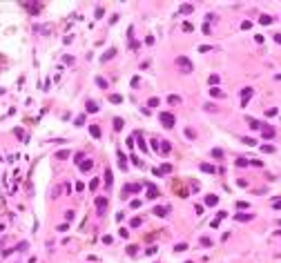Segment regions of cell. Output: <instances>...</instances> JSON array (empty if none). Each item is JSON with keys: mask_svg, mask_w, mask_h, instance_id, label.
<instances>
[{"mask_svg": "<svg viewBox=\"0 0 281 263\" xmlns=\"http://www.w3.org/2000/svg\"><path fill=\"white\" fill-rule=\"evenodd\" d=\"M248 123H250V127H252V129H261V123H259V121H252V118H250Z\"/></svg>", "mask_w": 281, "mask_h": 263, "instance_id": "83f0119b", "label": "cell"}, {"mask_svg": "<svg viewBox=\"0 0 281 263\" xmlns=\"http://www.w3.org/2000/svg\"><path fill=\"white\" fill-rule=\"evenodd\" d=\"M185 134H187V138H194V129L187 127V129H185Z\"/></svg>", "mask_w": 281, "mask_h": 263, "instance_id": "b9f144b4", "label": "cell"}, {"mask_svg": "<svg viewBox=\"0 0 281 263\" xmlns=\"http://www.w3.org/2000/svg\"><path fill=\"white\" fill-rule=\"evenodd\" d=\"M176 65H179L185 74L192 71V62H190V58H185V56H179V58H176Z\"/></svg>", "mask_w": 281, "mask_h": 263, "instance_id": "7a4b0ae2", "label": "cell"}, {"mask_svg": "<svg viewBox=\"0 0 281 263\" xmlns=\"http://www.w3.org/2000/svg\"><path fill=\"white\" fill-rule=\"evenodd\" d=\"M250 96H252V87H243V89H241V105H248Z\"/></svg>", "mask_w": 281, "mask_h": 263, "instance_id": "5b68a950", "label": "cell"}, {"mask_svg": "<svg viewBox=\"0 0 281 263\" xmlns=\"http://www.w3.org/2000/svg\"><path fill=\"white\" fill-rule=\"evenodd\" d=\"M192 11H194V7H192V5H181V14H192Z\"/></svg>", "mask_w": 281, "mask_h": 263, "instance_id": "ffe728a7", "label": "cell"}, {"mask_svg": "<svg viewBox=\"0 0 281 263\" xmlns=\"http://www.w3.org/2000/svg\"><path fill=\"white\" fill-rule=\"evenodd\" d=\"M266 114H268V116H277V109H274V107H270V109H268Z\"/></svg>", "mask_w": 281, "mask_h": 263, "instance_id": "60d3db41", "label": "cell"}, {"mask_svg": "<svg viewBox=\"0 0 281 263\" xmlns=\"http://www.w3.org/2000/svg\"><path fill=\"white\" fill-rule=\"evenodd\" d=\"M158 105V98H150V107H156Z\"/></svg>", "mask_w": 281, "mask_h": 263, "instance_id": "ee69618b", "label": "cell"}, {"mask_svg": "<svg viewBox=\"0 0 281 263\" xmlns=\"http://www.w3.org/2000/svg\"><path fill=\"white\" fill-rule=\"evenodd\" d=\"M250 161H245V158H237V165H239V167H243V165H248Z\"/></svg>", "mask_w": 281, "mask_h": 263, "instance_id": "e575fe53", "label": "cell"}, {"mask_svg": "<svg viewBox=\"0 0 281 263\" xmlns=\"http://www.w3.org/2000/svg\"><path fill=\"white\" fill-rule=\"evenodd\" d=\"M22 7L29 11V14H40L43 11V5L40 2H22Z\"/></svg>", "mask_w": 281, "mask_h": 263, "instance_id": "3957f363", "label": "cell"}, {"mask_svg": "<svg viewBox=\"0 0 281 263\" xmlns=\"http://www.w3.org/2000/svg\"><path fill=\"white\" fill-rule=\"evenodd\" d=\"M216 83H219V76H216V74H212V76H210V85H212V87H214Z\"/></svg>", "mask_w": 281, "mask_h": 263, "instance_id": "4dcf8cb0", "label": "cell"}, {"mask_svg": "<svg viewBox=\"0 0 281 263\" xmlns=\"http://www.w3.org/2000/svg\"><path fill=\"white\" fill-rule=\"evenodd\" d=\"M234 219H237V221H252V214H237V216H234Z\"/></svg>", "mask_w": 281, "mask_h": 263, "instance_id": "7402d4cb", "label": "cell"}, {"mask_svg": "<svg viewBox=\"0 0 281 263\" xmlns=\"http://www.w3.org/2000/svg\"><path fill=\"white\" fill-rule=\"evenodd\" d=\"M274 40H277V43H281V33H277V36H274Z\"/></svg>", "mask_w": 281, "mask_h": 263, "instance_id": "bcb514c9", "label": "cell"}, {"mask_svg": "<svg viewBox=\"0 0 281 263\" xmlns=\"http://www.w3.org/2000/svg\"><path fill=\"white\" fill-rule=\"evenodd\" d=\"M91 167H94V163H91V161H83V163H80V172H89Z\"/></svg>", "mask_w": 281, "mask_h": 263, "instance_id": "4fadbf2b", "label": "cell"}, {"mask_svg": "<svg viewBox=\"0 0 281 263\" xmlns=\"http://www.w3.org/2000/svg\"><path fill=\"white\" fill-rule=\"evenodd\" d=\"M96 83H98V87H103V89H105V87H107V83H105V78H101V76H98V78H96Z\"/></svg>", "mask_w": 281, "mask_h": 263, "instance_id": "1f68e13d", "label": "cell"}, {"mask_svg": "<svg viewBox=\"0 0 281 263\" xmlns=\"http://www.w3.org/2000/svg\"><path fill=\"white\" fill-rule=\"evenodd\" d=\"M250 27H252V22H250V20H245L243 25H241V29H250Z\"/></svg>", "mask_w": 281, "mask_h": 263, "instance_id": "74e56055", "label": "cell"}, {"mask_svg": "<svg viewBox=\"0 0 281 263\" xmlns=\"http://www.w3.org/2000/svg\"><path fill=\"white\" fill-rule=\"evenodd\" d=\"M89 187H91V190H96V187H98V179L91 181V183H89Z\"/></svg>", "mask_w": 281, "mask_h": 263, "instance_id": "f35d334b", "label": "cell"}, {"mask_svg": "<svg viewBox=\"0 0 281 263\" xmlns=\"http://www.w3.org/2000/svg\"><path fill=\"white\" fill-rule=\"evenodd\" d=\"M243 143H245V145H257L254 138H243Z\"/></svg>", "mask_w": 281, "mask_h": 263, "instance_id": "8d00e7d4", "label": "cell"}, {"mask_svg": "<svg viewBox=\"0 0 281 263\" xmlns=\"http://www.w3.org/2000/svg\"><path fill=\"white\" fill-rule=\"evenodd\" d=\"M96 208H98V212L103 214V212H105V208H107V198L105 196H98V198H96Z\"/></svg>", "mask_w": 281, "mask_h": 263, "instance_id": "52a82bcc", "label": "cell"}, {"mask_svg": "<svg viewBox=\"0 0 281 263\" xmlns=\"http://www.w3.org/2000/svg\"><path fill=\"white\" fill-rule=\"evenodd\" d=\"M212 156H214V158H223V152L219 150V147H214V150H212Z\"/></svg>", "mask_w": 281, "mask_h": 263, "instance_id": "4316f807", "label": "cell"}, {"mask_svg": "<svg viewBox=\"0 0 281 263\" xmlns=\"http://www.w3.org/2000/svg\"><path fill=\"white\" fill-rule=\"evenodd\" d=\"M201 245H203V248H210V245H212V241H210L208 236H203V239H201Z\"/></svg>", "mask_w": 281, "mask_h": 263, "instance_id": "f546056e", "label": "cell"}, {"mask_svg": "<svg viewBox=\"0 0 281 263\" xmlns=\"http://www.w3.org/2000/svg\"><path fill=\"white\" fill-rule=\"evenodd\" d=\"M219 203V198L214 196V194H208V196H205V205H216Z\"/></svg>", "mask_w": 281, "mask_h": 263, "instance_id": "5bb4252c", "label": "cell"}, {"mask_svg": "<svg viewBox=\"0 0 281 263\" xmlns=\"http://www.w3.org/2000/svg\"><path fill=\"white\" fill-rule=\"evenodd\" d=\"M141 223H143V221L139 219V216H136V219H132V221H129V225H132V227H139Z\"/></svg>", "mask_w": 281, "mask_h": 263, "instance_id": "f1b7e54d", "label": "cell"}, {"mask_svg": "<svg viewBox=\"0 0 281 263\" xmlns=\"http://www.w3.org/2000/svg\"><path fill=\"white\" fill-rule=\"evenodd\" d=\"M185 248H187V245H185V243H179V245H176V248H174V250H176V252H181V250H185Z\"/></svg>", "mask_w": 281, "mask_h": 263, "instance_id": "ab89813d", "label": "cell"}, {"mask_svg": "<svg viewBox=\"0 0 281 263\" xmlns=\"http://www.w3.org/2000/svg\"><path fill=\"white\" fill-rule=\"evenodd\" d=\"M158 196V187L156 185H147V198H156Z\"/></svg>", "mask_w": 281, "mask_h": 263, "instance_id": "9c48e42d", "label": "cell"}, {"mask_svg": "<svg viewBox=\"0 0 281 263\" xmlns=\"http://www.w3.org/2000/svg\"><path fill=\"white\" fill-rule=\"evenodd\" d=\"M237 208H239V210H248V208H250V205H248V203H245V201H239V203H237Z\"/></svg>", "mask_w": 281, "mask_h": 263, "instance_id": "d6a6232c", "label": "cell"}, {"mask_svg": "<svg viewBox=\"0 0 281 263\" xmlns=\"http://www.w3.org/2000/svg\"><path fill=\"white\" fill-rule=\"evenodd\" d=\"M168 103H170V105H179V103H181V96L172 94V96H168Z\"/></svg>", "mask_w": 281, "mask_h": 263, "instance_id": "e0dca14e", "label": "cell"}, {"mask_svg": "<svg viewBox=\"0 0 281 263\" xmlns=\"http://www.w3.org/2000/svg\"><path fill=\"white\" fill-rule=\"evenodd\" d=\"M136 192H141V185H139V183H127V185H125L123 196H127V194H136Z\"/></svg>", "mask_w": 281, "mask_h": 263, "instance_id": "277c9868", "label": "cell"}, {"mask_svg": "<svg viewBox=\"0 0 281 263\" xmlns=\"http://www.w3.org/2000/svg\"><path fill=\"white\" fill-rule=\"evenodd\" d=\"M114 129H123V118H114Z\"/></svg>", "mask_w": 281, "mask_h": 263, "instance_id": "cb8c5ba5", "label": "cell"}, {"mask_svg": "<svg viewBox=\"0 0 281 263\" xmlns=\"http://www.w3.org/2000/svg\"><path fill=\"white\" fill-rule=\"evenodd\" d=\"M74 161H76V163H83V152H78L76 156H74Z\"/></svg>", "mask_w": 281, "mask_h": 263, "instance_id": "d590c367", "label": "cell"}, {"mask_svg": "<svg viewBox=\"0 0 281 263\" xmlns=\"http://www.w3.org/2000/svg\"><path fill=\"white\" fill-rule=\"evenodd\" d=\"M110 100L114 103V105H118V103H123V96H120V94H112V96H110Z\"/></svg>", "mask_w": 281, "mask_h": 263, "instance_id": "44dd1931", "label": "cell"}, {"mask_svg": "<svg viewBox=\"0 0 281 263\" xmlns=\"http://www.w3.org/2000/svg\"><path fill=\"white\" fill-rule=\"evenodd\" d=\"M272 208H274V210H281V201H274V203H272Z\"/></svg>", "mask_w": 281, "mask_h": 263, "instance_id": "f6af8a7d", "label": "cell"}, {"mask_svg": "<svg viewBox=\"0 0 281 263\" xmlns=\"http://www.w3.org/2000/svg\"><path fill=\"white\" fill-rule=\"evenodd\" d=\"M263 152H266V154H274V147L272 145H263Z\"/></svg>", "mask_w": 281, "mask_h": 263, "instance_id": "836d02e7", "label": "cell"}, {"mask_svg": "<svg viewBox=\"0 0 281 263\" xmlns=\"http://www.w3.org/2000/svg\"><path fill=\"white\" fill-rule=\"evenodd\" d=\"M89 134L94 136V138H98V136H101V127H98V125H91V127H89Z\"/></svg>", "mask_w": 281, "mask_h": 263, "instance_id": "9a60e30c", "label": "cell"}, {"mask_svg": "<svg viewBox=\"0 0 281 263\" xmlns=\"http://www.w3.org/2000/svg\"><path fill=\"white\" fill-rule=\"evenodd\" d=\"M87 112H98V105L91 103V100H87Z\"/></svg>", "mask_w": 281, "mask_h": 263, "instance_id": "484cf974", "label": "cell"}, {"mask_svg": "<svg viewBox=\"0 0 281 263\" xmlns=\"http://www.w3.org/2000/svg\"><path fill=\"white\" fill-rule=\"evenodd\" d=\"M154 214H156V216H168L170 214V208H165V205H156V208H154Z\"/></svg>", "mask_w": 281, "mask_h": 263, "instance_id": "ba28073f", "label": "cell"}, {"mask_svg": "<svg viewBox=\"0 0 281 263\" xmlns=\"http://www.w3.org/2000/svg\"><path fill=\"white\" fill-rule=\"evenodd\" d=\"M259 22H261V25H270V22H272V18H270L268 14H263L261 18H259Z\"/></svg>", "mask_w": 281, "mask_h": 263, "instance_id": "603a6c76", "label": "cell"}, {"mask_svg": "<svg viewBox=\"0 0 281 263\" xmlns=\"http://www.w3.org/2000/svg\"><path fill=\"white\" fill-rule=\"evenodd\" d=\"M114 54H116V49H110V51H105V54H103V58H101V60H103V62H107V60H110V58H112Z\"/></svg>", "mask_w": 281, "mask_h": 263, "instance_id": "d6986e66", "label": "cell"}, {"mask_svg": "<svg viewBox=\"0 0 281 263\" xmlns=\"http://www.w3.org/2000/svg\"><path fill=\"white\" fill-rule=\"evenodd\" d=\"M136 141H139V147H141V152H143V154H147V143L143 141V136H141V134H136Z\"/></svg>", "mask_w": 281, "mask_h": 263, "instance_id": "30bf717a", "label": "cell"}, {"mask_svg": "<svg viewBox=\"0 0 281 263\" xmlns=\"http://www.w3.org/2000/svg\"><path fill=\"white\" fill-rule=\"evenodd\" d=\"M201 170H203V172H208V174H212V172H216V170L212 167L210 163H201Z\"/></svg>", "mask_w": 281, "mask_h": 263, "instance_id": "ac0fdd59", "label": "cell"}, {"mask_svg": "<svg viewBox=\"0 0 281 263\" xmlns=\"http://www.w3.org/2000/svg\"><path fill=\"white\" fill-rule=\"evenodd\" d=\"M118 165H120V170H127V163H125V156H123V154H118Z\"/></svg>", "mask_w": 281, "mask_h": 263, "instance_id": "d4e9b609", "label": "cell"}, {"mask_svg": "<svg viewBox=\"0 0 281 263\" xmlns=\"http://www.w3.org/2000/svg\"><path fill=\"white\" fill-rule=\"evenodd\" d=\"M261 134H263V138H266V141H270L272 136H274V129L268 127V125H261Z\"/></svg>", "mask_w": 281, "mask_h": 263, "instance_id": "8992f818", "label": "cell"}, {"mask_svg": "<svg viewBox=\"0 0 281 263\" xmlns=\"http://www.w3.org/2000/svg\"><path fill=\"white\" fill-rule=\"evenodd\" d=\"M210 94H212V98H223V91H221L219 87H212Z\"/></svg>", "mask_w": 281, "mask_h": 263, "instance_id": "2e32d148", "label": "cell"}, {"mask_svg": "<svg viewBox=\"0 0 281 263\" xmlns=\"http://www.w3.org/2000/svg\"><path fill=\"white\" fill-rule=\"evenodd\" d=\"M112 183H114V176H112V170H105V185H107V187H112Z\"/></svg>", "mask_w": 281, "mask_h": 263, "instance_id": "7c38bea8", "label": "cell"}, {"mask_svg": "<svg viewBox=\"0 0 281 263\" xmlns=\"http://www.w3.org/2000/svg\"><path fill=\"white\" fill-rule=\"evenodd\" d=\"M170 150H172V145H170L168 141H163V143H161V154H163V156H168Z\"/></svg>", "mask_w": 281, "mask_h": 263, "instance_id": "8fae6325", "label": "cell"}, {"mask_svg": "<svg viewBox=\"0 0 281 263\" xmlns=\"http://www.w3.org/2000/svg\"><path fill=\"white\" fill-rule=\"evenodd\" d=\"M62 62H67V65H72V62H74V58H72V56H65V58H62Z\"/></svg>", "mask_w": 281, "mask_h": 263, "instance_id": "7bdbcfd3", "label": "cell"}, {"mask_svg": "<svg viewBox=\"0 0 281 263\" xmlns=\"http://www.w3.org/2000/svg\"><path fill=\"white\" fill-rule=\"evenodd\" d=\"M158 118H161V125H163V127H168V129L174 127V116H172L170 112H161Z\"/></svg>", "mask_w": 281, "mask_h": 263, "instance_id": "6da1fadb", "label": "cell"}]
</instances>
